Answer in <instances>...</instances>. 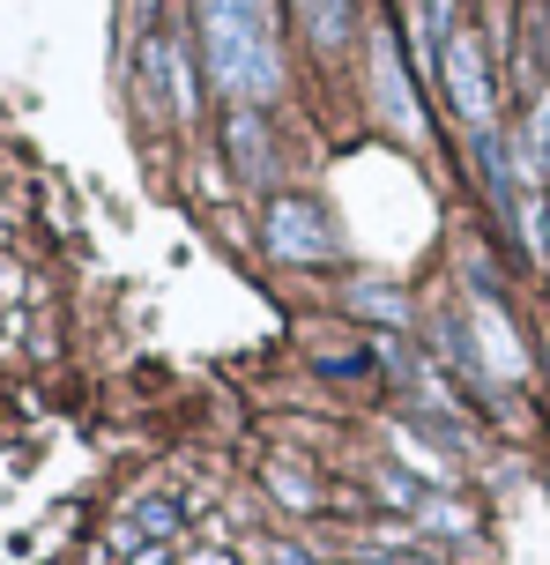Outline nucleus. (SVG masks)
Here are the masks:
<instances>
[{
    "label": "nucleus",
    "mask_w": 550,
    "mask_h": 565,
    "mask_svg": "<svg viewBox=\"0 0 550 565\" xmlns=\"http://www.w3.org/2000/svg\"><path fill=\"white\" fill-rule=\"evenodd\" d=\"M127 565H172V543H142V551H127Z\"/></svg>",
    "instance_id": "obj_16"
},
{
    "label": "nucleus",
    "mask_w": 550,
    "mask_h": 565,
    "mask_svg": "<svg viewBox=\"0 0 550 565\" xmlns=\"http://www.w3.org/2000/svg\"><path fill=\"white\" fill-rule=\"evenodd\" d=\"M298 8V30L320 60H343L349 38H357V0H290Z\"/></svg>",
    "instance_id": "obj_8"
},
{
    "label": "nucleus",
    "mask_w": 550,
    "mask_h": 565,
    "mask_svg": "<svg viewBox=\"0 0 550 565\" xmlns=\"http://www.w3.org/2000/svg\"><path fill=\"white\" fill-rule=\"evenodd\" d=\"M468 342H476V358L492 365L498 387L528 380V342H521V328H514V320H506V306H498V298H484V290H468Z\"/></svg>",
    "instance_id": "obj_4"
},
{
    "label": "nucleus",
    "mask_w": 550,
    "mask_h": 565,
    "mask_svg": "<svg viewBox=\"0 0 550 565\" xmlns=\"http://www.w3.org/2000/svg\"><path fill=\"white\" fill-rule=\"evenodd\" d=\"M439 83H446V105L462 113L468 135H498V67H492L484 30H468V23L446 30V45H439Z\"/></svg>",
    "instance_id": "obj_2"
},
{
    "label": "nucleus",
    "mask_w": 550,
    "mask_h": 565,
    "mask_svg": "<svg viewBox=\"0 0 550 565\" xmlns=\"http://www.w3.org/2000/svg\"><path fill=\"white\" fill-rule=\"evenodd\" d=\"M387 565H439V558H424V551H387Z\"/></svg>",
    "instance_id": "obj_19"
},
{
    "label": "nucleus",
    "mask_w": 550,
    "mask_h": 565,
    "mask_svg": "<svg viewBox=\"0 0 550 565\" xmlns=\"http://www.w3.org/2000/svg\"><path fill=\"white\" fill-rule=\"evenodd\" d=\"M409 521L424 529V543H468V536H476V513H468L462 491H424Z\"/></svg>",
    "instance_id": "obj_10"
},
{
    "label": "nucleus",
    "mask_w": 550,
    "mask_h": 565,
    "mask_svg": "<svg viewBox=\"0 0 550 565\" xmlns=\"http://www.w3.org/2000/svg\"><path fill=\"white\" fill-rule=\"evenodd\" d=\"M261 246L268 260H283V268H335L343 260V231L335 216L305 194H276L261 209Z\"/></svg>",
    "instance_id": "obj_3"
},
{
    "label": "nucleus",
    "mask_w": 550,
    "mask_h": 565,
    "mask_svg": "<svg viewBox=\"0 0 550 565\" xmlns=\"http://www.w3.org/2000/svg\"><path fill=\"white\" fill-rule=\"evenodd\" d=\"M261 558H268V565H320L313 551H305V543H268Z\"/></svg>",
    "instance_id": "obj_15"
},
{
    "label": "nucleus",
    "mask_w": 550,
    "mask_h": 565,
    "mask_svg": "<svg viewBox=\"0 0 550 565\" xmlns=\"http://www.w3.org/2000/svg\"><path fill=\"white\" fill-rule=\"evenodd\" d=\"M365 483L379 491V507H387V513H402V521L417 513V499H424V483L409 477L402 461H373V469H365Z\"/></svg>",
    "instance_id": "obj_12"
},
{
    "label": "nucleus",
    "mask_w": 550,
    "mask_h": 565,
    "mask_svg": "<svg viewBox=\"0 0 550 565\" xmlns=\"http://www.w3.org/2000/svg\"><path fill=\"white\" fill-rule=\"evenodd\" d=\"M224 157H231V171L246 179V186H276V135H268V113L261 105H231L224 113Z\"/></svg>",
    "instance_id": "obj_5"
},
{
    "label": "nucleus",
    "mask_w": 550,
    "mask_h": 565,
    "mask_svg": "<svg viewBox=\"0 0 550 565\" xmlns=\"http://www.w3.org/2000/svg\"><path fill=\"white\" fill-rule=\"evenodd\" d=\"M202 23V67L231 105H268L283 89V38L276 0H194Z\"/></svg>",
    "instance_id": "obj_1"
},
{
    "label": "nucleus",
    "mask_w": 550,
    "mask_h": 565,
    "mask_svg": "<svg viewBox=\"0 0 550 565\" xmlns=\"http://www.w3.org/2000/svg\"><path fill=\"white\" fill-rule=\"evenodd\" d=\"M261 483H268V499H276V507H290V513H320V507H327L320 477L305 469V461H290V454L261 461Z\"/></svg>",
    "instance_id": "obj_11"
},
{
    "label": "nucleus",
    "mask_w": 550,
    "mask_h": 565,
    "mask_svg": "<svg viewBox=\"0 0 550 565\" xmlns=\"http://www.w3.org/2000/svg\"><path fill=\"white\" fill-rule=\"evenodd\" d=\"M395 461H402V469L424 483V491H454V483H462L454 454L432 447V439H417V424H395Z\"/></svg>",
    "instance_id": "obj_9"
},
{
    "label": "nucleus",
    "mask_w": 550,
    "mask_h": 565,
    "mask_svg": "<svg viewBox=\"0 0 550 565\" xmlns=\"http://www.w3.org/2000/svg\"><path fill=\"white\" fill-rule=\"evenodd\" d=\"M0 298H8V306L23 298V268H15V260H0Z\"/></svg>",
    "instance_id": "obj_17"
},
{
    "label": "nucleus",
    "mask_w": 550,
    "mask_h": 565,
    "mask_svg": "<svg viewBox=\"0 0 550 565\" xmlns=\"http://www.w3.org/2000/svg\"><path fill=\"white\" fill-rule=\"evenodd\" d=\"M186 529V499L179 491H149L112 521V551H142V543H179Z\"/></svg>",
    "instance_id": "obj_6"
},
{
    "label": "nucleus",
    "mask_w": 550,
    "mask_h": 565,
    "mask_svg": "<svg viewBox=\"0 0 550 565\" xmlns=\"http://www.w3.org/2000/svg\"><path fill=\"white\" fill-rule=\"evenodd\" d=\"M349 312H357V320H379V328H409V320H417L409 298L387 290V282H357V290H349Z\"/></svg>",
    "instance_id": "obj_14"
},
{
    "label": "nucleus",
    "mask_w": 550,
    "mask_h": 565,
    "mask_svg": "<svg viewBox=\"0 0 550 565\" xmlns=\"http://www.w3.org/2000/svg\"><path fill=\"white\" fill-rule=\"evenodd\" d=\"M514 231H521V246L536 268H550V186L543 194H521L514 201Z\"/></svg>",
    "instance_id": "obj_13"
},
{
    "label": "nucleus",
    "mask_w": 550,
    "mask_h": 565,
    "mask_svg": "<svg viewBox=\"0 0 550 565\" xmlns=\"http://www.w3.org/2000/svg\"><path fill=\"white\" fill-rule=\"evenodd\" d=\"M373 83H379V119L395 127V135H424L417 127V97H409V83H402V60H395V38L387 30H373Z\"/></svg>",
    "instance_id": "obj_7"
},
{
    "label": "nucleus",
    "mask_w": 550,
    "mask_h": 565,
    "mask_svg": "<svg viewBox=\"0 0 550 565\" xmlns=\"http://www.w3.org/2000/svg\"><path fill=\"white\" fill-rule=\"evenodd\" d=\"M186 565H238L231 551H216V543H208V551H186Z\"/></svg>",
    "instance_id": "obj_18"
}]
</instances>
